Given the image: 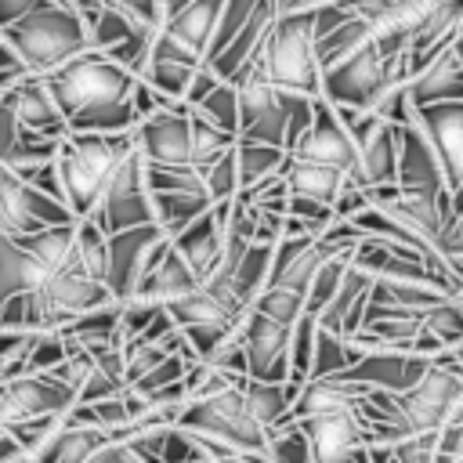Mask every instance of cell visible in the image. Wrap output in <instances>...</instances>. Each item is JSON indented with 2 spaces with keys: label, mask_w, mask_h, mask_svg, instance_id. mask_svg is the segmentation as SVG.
<instances>
[{
  "label": "cell",
  "mask_w": 463,
  "mask_h": 463,
  "mask_svg": "<svg viewBox=\"0 0 463 463\" xmlns=\"http://www.w3.org/2000/svg\"><path fill=\"white\" fill-rule=\"evenodd\" d=\"M351 18H365V22H380L394 0H336Z\"/></svg>",
  "instance_id": "obj_47"
},
{
  "label": "cell",
  "mask_w": 463,
  "mask_h": 463,
  "mask_svg": "<svg viewBox=\"0 0 463 463\" xmlns=\"http://www.w3.org/2000/svg\"><path fill=\"white\" fill-rule=\"evenodd\" d=\"M228 213H232V199L213 203L199 221H192L184 232H177L170 239L177 246V253L192 264L199 282L213 279V271L221 268V257H224V246H228Z\"/></svg>",
  "instance_id": "obj_18"
},
{
  "label": "cell",
  "mask_w": 463,
  "mask_h": 463,
  "mask_svg": "<svg viewBox=\"0 0 463 463\" xmlns=\"http://www.w3.org/2000/svg\"><path fill=\"white\" fill-rule=\"evenodd\" d=\"M358 358H362V351L354 347V340H351V336H344V333H333V329H322V326H318L311 376H340V373H347ZM311 376H307V380H311Z\"/></svg>",
  "instance_id": "obj_30"
},
{
  "label": "cell",
  "mask_w": 463,
  "mask_h": 463,
  "mask_svg": "<svg viewBox=\"0 0 463 463\" xmlns=\"http://www.w3.org/2000/svg\"><path fill=\"white\" fill-rule=\"evenodd\" d=\"M199 463H224V459H213V456H206V459H199Z\"/></svg>",
  "instance_id": "obj_52"
},
{
  "label": "cell",
  "mask_w": 463,
  "mask_h": 463,
  "mask_svg": "<svg viewBox=\"0 0 463 463\" xmlns=\"http://www.w3.org/2000/svg\"><path fill=\"white\" fill-rule=\"evenodd\" d=\"M43 80L69 123V134H119L134 130L141 119L134 109V90L141 76L123 69L98 47H87Z\"/></svg>",
  "instance_id": "obj_1"
},
{
  "label": "cell",
  "mask_w": 463,
  "mask_h": 463,
  "mask_svg": "<svg viewBox=\"0 0 463 463\" xmlns=\"http://www.w3.org/2000/svg\"><path fill=\"white\" fill-rule=\"evenodd\" d=\"M166 246H170V235L156 221L112 232L109 235V271H105V282H109L112 297L116 300H130L137 293L141 279L163 257Z\"/></svg>",
  "instance_id": "obj_10"
},
{
  "label": "cell",
  "mask_w": 463,
  "mask_h": 463,
  "mask_svg": "<svg viewBox=\"0 0 463 463\" xmlns=\"http://www.w3.org/2000/svg\"><path fill=\"white\" fill-rule=\"evenodd\" d=\"M134 141L145 163H163V166H210L224 152L235 148L239 134L221 130L210 123L199 109L192 105H174V109H156L134 127Z\"/></svg>",
  "instance_id": "obj_2"
},
{
  "label": "cell",
  "mask_w": 463,
  "mask_h": 463,
  "mask_svg": "<svg viewBox=\"0 0 463 463\" xmlns=\"http://www.w3.org/2000/svg\"><path fill=\"white\" fill-rule=\"evenodd\" d=\"M409 80L405 58L383 51L373 36L347 58L322 69V98L336 109H376L387 90Z\"/></svg>",
  "instance_id": "obj_7"
},
{
  "label": "cell",
  "mask_w": 463,
  "mask_h": 463,
  "mask_svg": "<svg viewBox=\"0 0 463 463\" xmlns=\"http://www.w3.org/2000/svg\"><path fill=\"white\" fill-rule=\"evenodd\" d=\"M369 36H373V22H365V18H347L333 33L318 36V61H322V69L340 61V58H347L351 51H358Z\"/></svg>",
  "instance_id": "obj_33"
},
{
  "label": "cell",
  "mask_w": 463,
  "mask_h": 463,
  "mask_svg": "<svg viewBox=\"0 0 463 463\" xmlns=\"http://www.w3.org/2000/svg\"><path fill=\"white\" fill-rule=\"evenodd\" d=\"M90 463H141V459L130 452V445H127V441L112 438L109 445H101V452H98Z\"/></svg>",
  "instance_id": "obj_48"
},
{
  "label": "cell",
  "mask_w": 463,
  "mask_h": 463,
  "mask_svg": "<svg viewBox=\"0 0 463 463\" xmlns=\"http://www.w3.org/2000/svg\"><path fill=\"white\" fill-rule=\"evenodd\" d=\"M192 109H199L210 123H217L228 134H239V87L232 80H217Z\"/></svg>",
  "instance_id": "obj_34"
},
{
  "label": "cell",
  "mask_w": 463,
  "mask_h": 463,
  "mask_svg": "<svg viewBox=\"0 0 463 463\" xmlns=\"http://www.w3.org/2000/svg\"><path fill=\"white\" fill-rule=\"evenodd\" d=\"M289 156L326 163V166H336L344 174H354V166H358V145H354L351 130L344 127L340 112L326 98H315V119Z\"/></svg>",
  "instance_id": "obj_15"
},
{
  "label": "cell",
  "mask_w": 463,
  "mask_h": 463,
  "mask_svg": "<svg viewBox=\"0 0 463 463\" xmlns=\"http://www.w3.org/2000/svg\"><path fill=\"white\" fill-rule=\"evenodd\" d=\"M0 170H4V163H0Z\"/></svg>",
  "instance_id": "obj_54"
},
{
  "label": "cell",
  "mask_w": 463,
  "mask_h": 463,
  "mask_svg": "<svg viewBox=\"0 0 463 463\" xmlns=\"http://www.w3.org/2000/svg\"><path fill=\"white\" fill-rule=\"evenodd\" d=\"M58 145L54 137H43L29 127L18 123V116L0 101V163L11 166V170H22L29 163H43V159H54L58 156Z\"/></svg>",
  "instance_id": "obj_24"
},
{
  "label": "cell",
  "mask_w": 463,
  "mask_h": 463,
  "mask_svg": "<svg viewBox=\"0 0 463 463\" xmlns=\"http://www.w3.org/2000/svg\"><path fill=\"white\" fill-rule=\"evenodd\" d=\"M76 253H80V260L90 275L105 279V271H109V232L94 217H76Z\"/></svg>",
  "instance_id": "obj_35"
},
{
  "label": "cell",
  "mask_w": 463,
  "mask_h": 463,
  "mask_svg": "<svg viewBox=\"0 0 463 463\" xmlns=\"http://www.w3.org/2000/svg\"><path fill=\"white\" fill-rule=\"evenodd\" d=\"M195 286H203L199 275L192 271V264H188V260L177 253V246L170 242V246L163 250V257L148 268V275L141 279V286H137L134 297H141V300H156V304H170V300L192 293Z\"/></svg>",
  "instance_id": "obj_25"
},
{
  "label": "cell",
  "mask_w": 463,
  "mask_h": 463,
  "mask_svg": "<svg viewBox=\"0 0 463 463\" xmlns=\"http://www.w3.org/2000/svg\"><path fill=\"white\" fill-rule=\"evenodd\" d=\"M253 311H260V315H268L275 322L293 326L304 315V297L293 293V289H282V286H264L257 293V300H253Z\"/></svg>",
  "instance_id": "obj_40"
},
{
  "label": "cell",
  "mask_w": 463,
  "mask_h": 463,
  "mask_svg": "<svg viewBox=\"0 0 463 463\" xmlns=\"http://www.w3.org/2000/svg\"><path fill=\"white\" fill-rule=\"evenodd\" d=\"M206 192L213 203H224V199H235L239 195V163H235V148L224 152L221 159H213L206 166Z\"/></svg>",
  "instance_id": "obj_42"
},
{
  "label": "cell",
  "mask_w": 463,
  "mask_h": 463,
  "mask_svg": "<svg viewBox=\"0 0 463 463\" xmlns=\"http://www.w3.org/2000/svg\"><path fill=\"white\" fill-rule=\"evenodd\" d=\"M268 459L271 463H315V452H311V441L304 434V427L293 420L279 430H271V441H268Z\"/></svg>",
  "instance_id": "obj_39"
},
{
  "label": "cell",
  "mask_w": 463,
  "mask_h": 463,
  "mask_svg": "<svg viewBox=\"0 0 463 463\" xmlns=\"http://www.w3.org/2000/svg\"><path fill=\"white\" fill-rule=\"evenodd\" d=\"M221 11H224V0H188L184 7L170 11L152 40V54L188 61V65H206Z\"/></svg>",
  "instance_id": "obj_9"
},
{
  "label": "cell",
  "mask_w": 463,
  "mask_h": 463,
  "mask_svg": "<svg viewBox=\"0 0 463 463\" xmlns=\"http://www.w3.org/2000/svg\"><path fill=\"white\" fill-rule=\"evenodd\" d=\"M416 127L427 134V141L441 159L449 203L459 221L463 213V101H438V105L416 109Z\"/></svg>",
  "instance_id": "obj_13"
},
{
  "label": "cell",
  "mask_w": 463,
  "mask_h": 463,
  "mask_svg": "<svg viewBox=\"0 0 463 463\" xmlns=\"http://www.w3.org/2000/svg\"><path fill=\"white\" fill-rule=\"evenodd\" d=\"M430 358L427 354H416V351H398V347H380V351H365L347 373V380H358L365 387H380V391H391V394H402L409 391L423 373H427Z\"/></svg>",
  "instance_id": "obj_19"
},
{
  "label": "cell",
  "mask_w": 463,
  "mask_h": 463,
  "mask_svg": "<svg viewBox=\"0 0 463 463\" xmlns=\"http://www.w3.org/2000/svg\"><path fill=\"white\" fill-rule=\"evenodd\" d=\"M235 163H239V188H253L268 177H279L289 163V152L279 145H264V141H250L239 137L235 141Z\"/></svg>",
  "instance_id": "obj_28"
},
{
  "label": "cell",
  "mask_w": 463,
  "mask_h": 463,
  "mask_svg": "<svg viewBox=\"0 0 463 463\" xmlns=\"http://www.w3.org/2000/svg\"><path fill=\"white\" fill-rule=\"evenodd\" d=\"M0 101L18 116L22 127H29V130H36L43 137H54V141L69 137V123H65V116H61V109H58V101H54V94H51L43 76L29 72L11 90H4Z\"/></svg>",
  "instance_id": "obj_20"
},
{
  "label": "cell",
  "mask_w": 463,
  "mask_h": 463,
  "mask_svg": "<svg viewBox=\"0 0 463 463\" xmlns=\"http://www.w3.org/2000/svg\"><path fill=\"white\" fill-rule=\"evenodd\" d=\"M282 177H286L289 195H307V199H318V203H329L333 206L351 174H344L336 166H326V163H311V159L289 156Z\"/></svg>",
  "instance_id": "obj_27"
},
{
  "label": "cell",
  "mask_w": 463,
  "mask_h": 463,
  "mask_svg": "<svg viewBox=\"0 0 463 463\" xmlns=\"http://www.w3.org/2000/svg\"><path fill=\"white\" fill-rule=\"evenodd\" d=\"M72 405H76V391L54 373L7 376L0 380V434L43 412H69Z\"/></svg>",
  "instance_id": "obj_11"
},
{
  "label": "cell",
  "mask_w": 463,
  "mask_h": 463,
  "mask_svg": "<svg viewBox=\"0 0 463 463\" xmlns=\"http://www.w3.org/2000/svg\"><path fill=\"white\" fill-rule=\"evenodd\" d=\"M0 36L29 65L33 76H47L90 47L83 14L65 0H40L25 18L0 29Z\"/></svg>",
  "instance_id": "obj_5"
},
{
  "label": "cell",
  "mask_w": 463,
  "mask_h": 463,
  "mask_svg": "<svg viewBox=\"0 0 463 463\" xmlns=\"http://www.w3.org/2000/svg\"><path fill=\"white\" fill-rule=\"evenodd\" d=\"M65 416L69 412H43V416H33V420H25V423H18V427H11L7 434L29 452V456H36L54 434H58V427L65 423Z\"/></svg>",
  "instance_id": "obj_41"
},
{
  "label": "cell",
  "mask_w": 463,
  "mask_h": 463,
  "mask_svg": "<svg viewBox=\"0 0 463 463\" xmlns=\"http://www.w3.org/2000/svg\"><path fill=\"white\" fill-rule=\"evenodd\" d=\"M40 0H0V29L14 25L18 18H25Z\"/></svg>",
  "instance_id": "obj_49"
},
{
  "label": "cell",
  "mask_w": 463,
  "mask_h": 463,
  "mask_svg": "<svg viewBox=\"0 0 463 463\" xmlns=\"http://www.w3.org/2000/svg\"><path fill=\"white\" fill-rule=\"evenodd\" d=\"M25 184H33L36 192H43V195H54V199H61L65 203V188H61V174H58V156L54 159H43V163H29V166H22V170H14ZM69 206V203H65Z\"/></svg>",
  "instance_id": "obj_44"
},
{
  "label": "cell",
  "mask_w": 463,
  "mask_h": 463,
  "mask_svg": "<svg viewBox=\"0 0 463 463\" xmlns=\"http://www.w3.org/2000/svg\"><path fill=\"white\" fill-rule=\"evenodd\" d=\"M242 344H246V362L253 380H289V344H293V326L275 322L260 311H250L242 322Z\"/></svg>",
  "instance_id": "obj_17"
},
{
  "label": "cell",
  "mask_w": 463,
  "mask_h": 463,
  "mask_svg": "<svg viewBox=\"0 0 463 463\" xmlns=\"http://www.w3.org/2000/svg\"><path fill=\"white\" fill-rule=\"evenodd\" d=\"M351 257H354V250H340V253H333L322 268H318V275L311 279V286H307V297H304V311L307 315H322L326 311V304L333 300V293H336V286L344 282V271L351 268Z\"/></svg>",
  "instance_id": "obj_32"
},
{
  "label": "cell",
  "mask_w": 463,
  "mask_h": 463,
  "mask_svg": "<svg viewBox=\"0 0 463 463\" xmlns=\"http://www.w3.org/2000/svg\"><path fill=\"white\" fill-rule=\"evenodd\" d=\"M423 329H427L430 336H438V344H441L445 351L459 347V344H463V300L452 293V297H445L441 304H434L430 311H423Z\"/></svg>",
  "instance_id": "obj_36"
},
{
  "label": "cell",
  "mask_w": 463,
  "mask_h": 463,
  "mask_svg": "<svg viewBox=\"0 0 463 463\" xmlns=\"http://www.w3.org/2000/svg\"><path fill=\"white\" fill-rule=\"evenodd\" d=\"M94 221H98L109 235H112V232H123V228H137V224H152V221H156V213H152V195H148V188H145V159H141L137 148L119 163V170H116V177H112V184H109L101 206L94 210Z\"/></svg>",
  "instance_id": "obj_14"
},
{
  "label": "cell",
  "mask_w": 463,
  "mask_h": 463,
  "mask_svg": "<svg viewBox=\"0 0 463 463\" xmlns=\"http://www.w3.org/2000/svg\"><path fill=\"white\" fill-rule=\"evenodd\" d=\"M315 336H318V318L304 311V315L293 322V344H289V380H293V383H304V380L311 376Z\"/></svg>",
  "instance_id": "obj_38"
},
{
  "label": "cell",
  "mask_w": 463,
  "mask_h": 463,
  "mask_svg": "<svg viewBox=\"0 0 463 463\" xmlns=\"http://www.w3.org/2000/svg\"><path fill=\"white\" fill-rule=\"evenodd\" d=\"M29 76V65L4 43V36H0V98H4V90H11L18 80H25Z\"/></svg>",
  "instance_id": "obj_46"
},
{
  "label": "cell",
  "mask_w": 463,
  "mask_h": 463,
  "mask_svg": "<svg viewBox=\"0 0 463 463\" xmlns=\"http://www.w3.org/2000/svg\"><path fill=\"white\" fill-rule=\"evenodd\" d=\"M152 195V213H156V224L174 239L177 232H184L192 221H199L213 199L210 195H195V192H148Z\"/></svg>",
  "instance_id": "obj_29"
},
{
  "label": "cell",
  "mask_w": 463,
  "mask_h": 463,
  "mask_svg": "<svg viewBox=\"0 0 463 463\" xmlns=\"http://www.w3.org/2000/svg\"><path fill=\"white\" fill-rule=\"evenodd\" d=\"M87 33H90V47L109 51V47L123 43L127 36H134V33H137V25H134L127 14H119L116 7L101 4V7H98L90 18H87Z\"/></svg>",
  "instance_id": "obj_37"
},
{
  "label": "cell",
  "mask_w": 463,
  "mask_h": 463,
  "mask_svg": "<svg viewBox=\"0 0 463 463\" xmlns=\"http://www.w3.org/2000/svg\"><path fill=\"white\" fill-rule=\"evenodd\" d=\"M434 438H438V430H420V434L398 438L391 445L394 449V459L398 463H434Z\"/></svg>",
  "instance_id": "obj_45"
},
{
  "label": "cell",
  "mask_w": 463,
  "mask_h": 463,
  "mask_svg": "<svg viewBox=\"0 0 463 463\" xmlns=\"http://www.w3.org/2000/svg\"><path fill=\"white\" fill-rule=\"evenodd\" d=\"M362 188L394 184L398 181V123H380L362 145H358V166L351 174Z\"/></svg>",
  "instance_id": "obj_23"
},
{
  "label": "cell",
  "mask_w": 463,
  "mask_h": 463,
  "mask_svg": "<svg viewBox=\"0 0 463 463\" xmlns=\"http://www.w3.org/2000/svg\"><path fill=\"white\" fill-rule=\"evenodd\" d=\"M137 148L134 130L119 134H69L58 145V174L65 203L76 217H94L119 163Z\"/></svg>",
  "instance_id": "obj_4"
},
{
  "label": "cell",
  "mask_w": 463,
  "mask_h": 463,
  "mask_svg": "<svg viewBox=\"0 0 463 463\" xmlns=\"http://www.w3.org/2000/svg\"><path fill=\"white\" fill-rule=\"evenodd\" d=\"M246 383V380H242ZM235 383L213 398H195L181 409L177 423L184 430H192L206 452L213 459H232V456H242V459H257V463H271L268 459V427L253 416L250 409V398H246V387Z\"/></svg>",
  "instance_id": "obj_3"
},
{
  "label": "cell",
  "mask_w": 463,
  "mask_h": 463,
  "mask_svg": "<svg viewBox=\"0 0 463 463\" xmlns=\"http://www.w3.org/2000/svg\"><path fill=\"white\" fill-rule=\"evenodd\" d=\"M456 297H459V300H463V286H459V293H456Z\"/></svg>",
  "instance_id": "obj_53"
},
{
  "label": "cell",
  "mask_w": 463,
  "mask_h": 463,
  "mask_svg": "<svg viewBox=\"0 0 463 463\" xmlns=\"http://www.w3.org/2000/svg\"><path fill=\"white\" fill-rule=\"evenodd\" d=\"M163 4H166V14H170V11H177V7H184L188 0H163Z\"/></svg>",
  "instance_id": "obj_51"
},
{
  "label": "cell",
  "mask_w": 463,
  "mask_h": 463,
  "mask_svg": "<svg viewBox=\"0 0 463 463\" xmlns=\"http://www.w3.org/2000/svg\"><path fill=\"white\" fill-rule=\"evenodd\" d=\"M112 434H105L101 427H87V423H61L58 434L36 452L40 463H90L101 445H109Z\"/></svg>",
  "instance_id": "obj_26"
},
{
  "label": "cell",
  "mask_w": 463,
  "mask_h": 463,
  "mask_svg": "<svg viewBox=\"0 0 463 463\" xmlns=\"http://www.w3.org/2000/svg\"><path fill=\"white\" fill-rule=\"evenodd\" d=\"M398 409L409 434L459 423L463 420V362L452 351L434 354L427 373L409 391L398 394Z\"/></svg>",
  "instance_id": "obj_8"
},
{
  "label": "cell",
  "mask_w": 463,
  "mask_h": 463,
  "mask_svg": "<svg viewBox=\"0 0 463 463\" xmlns=\"http://www.w3.org/2000/svg\"><path fill=\"white\" fill-rule=\"evenodd\" d=\"M394 184L405 195H427V199L449 195L441 159H438L434 145L427 141V134L416 127V119L398 127V181Z\"/></svg>",
  "instance_id": "obj_16"
},
{
  "label": "cell",
  "mask_w": 463,
  "mask_h": 463,
  "mask_svg": "<svg viewBox=\"0 0 463 463\" xmlns=\"http://www.w3.org/2000/svg\"><path fill=\"white\" fill-rule=\"evenodd\" d=\"M195 69H199V65H188V61H174V58L148 54V65L141 69V80H148L159 94L184 101V94H188V87H192ZM184 105H188V101H184Z\"/></svg>",
  "instance_id": "obj_31"
},
{
  "label": "cell",
  "mask_w": 463,
  "mask_h": 463,
  "mask_svg": "<svg viewBox=\"0 0 463 463\" xmlns=\"http://www.w3.org/2000/svg\"><path fill=\"white\" fill-rule=\"evenodd\" d=\"M279 4V11L286 14V11H307V7H318V4H326V0H275Z\"/></svg>",
  "instance_id": "obj_50"
},
{
  "label": "cell",
  "mask_w": 463,
  "mask_h": 463,
  "mask_svg": "<svg viewBox=\"0 0 463 463\" xmlns=\"http://www.w3.org/2000/svg\"><path fill=\"white\" fill-rule=\"evenodd\" d=\"M76 213L54 199L25 184L11 166L0 170V235H33L54 224H72Z\"/></svg>",
  "instance_id": "obj_12"
},
{
  "label": "cell",
  "mask_w": 463,
  "mask_h": 463,
  "mask_svg": "<svg viewBox=\"0 0 463 463\" xmlns=\"http://www.w3.org/2000/svg\"><path fill=\"white\" fill-rule=\"evenodd\" d=\"M105 4L116 7L119 14H127L145 33H159V25L166 18V4L163 0H105Z\"/></svg>",
  "instance_id": "obj_43"
},
{
  "label": "cell",
  "mask_w": 463,
  "mask_h": 463,
  "mask_svg": "<svg viewBox=\"0 0 463 463\" xmlns=\"http://www.w3.org/2000/svg\"><path fill=\"white\" fill-rule=\"evenodd\" d=\"M405 90H409L412 109L438 105V101H463V61L445 43L420 72L405 80Z\"/></svg>",
  "instance_id": "obj_21"
},
{
  "label": "cell",
  "mask_w": 463,
  "mask_h": 463,
  "mask_svg": "<svg viewBox=\"0 0 463 463\" xmlns=\"http://www.w3.org/2000/svg\"><path fill=\"white\" fill-rule=\"evenodd\" d=\"M369 289H373V275L362 271L351 257V268L344 271V282L336 286L333 300L326 304V311L318 315V326L322 329H333V333H358L362 322H365V307H369Z\"/></svg>",
  "instance_id": "obj_22"
},
{
  "label": "cell",
  "mask_w": 463,
  "mask_h": 463,
  "mask_svg": "<svg viewBox=\"0 0 463 463\" xmlns=\"http://www.w3.org/2000/svg\"><path fill=\"white\" fill-rule=\"evenodd\" d=\"M257 58L275 87L304 98H322V61L311 7L279 14Z\"/></svg>",
  "instance_id": "obj_6"
}]
</instances>
